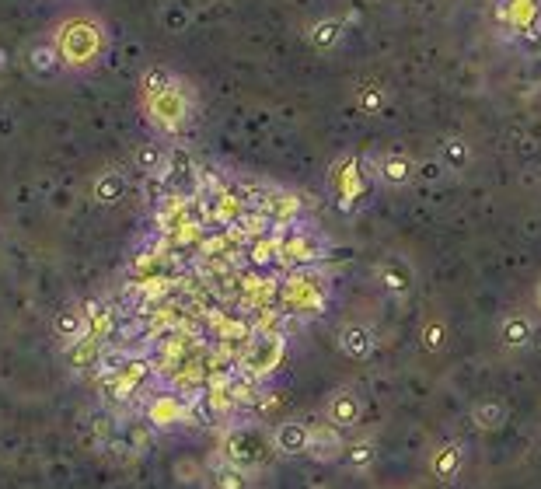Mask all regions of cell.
Returning <instances> with one entry per match:
<instances>
[{
	"label": "cell",
	"instance_id": "44dd1931",
	"mask_svg": "<svg viewBox=\"0 0 541 489\" xmlns=\"http://www.w3.org/2000/svg\"><path fill=\"white\" fill-rule=\"evenodd\" d=\"M377 462V441L374 434H360L353 441H346V451H343V469L353 472V476H363L370 472Z\"/></svg>",
	"mask_w": 541,
	"mask_h": 489
},
{
	"label": "cell",
	"instance_id": "9a60e30c",
	"mask_svg": "<svg viewBox=\"0 0 541 489\" xmlns=\"http://www.w3.org/2000/svg\"><path fill=\"white\" fill-rule=\"evenodd\" d=\"M343 39H346V18H339V14L318 18L304 28V42H308L315 53H332V49H339Z\"/></svg>",
	"mask_w": 541,
	"mask_h": 489
},
{
	"label": "cell",
	"instance_id": "4dcf8cb0",
	"mask_svg": "<svg viewBox=\"0 0 541 489\" xmlns=\"http://www.w3.org/2000/svg\"><path fill=\"white\" fill-rule=\"evenodd\" d=\"M535 304H538V311H541V280L535 283Z\"/></svg>",
	"mask_w": 541,
	"mask_h": 489
},
{
	"label": "cell",
	"instance_id": "8992f818",
	"mask_svg": "<svg viewBox=\"0 0 541 489\" xmlns=\"http://www.w3.org/2000/svg\"><path fill=\"white\" fill-rule=\"evenodd\" d=\"M496 339H500V346L507 353H528L531 346L538 343V322L531 311H507V315L500 318V325H496Z\"/></svg>",
	"mask_w": 541,
	"mask_h": 489
},
{
	"label": "cell",
	"instance_id": "9c48e42d",
	"mask_svg": "<svg viewBox=\"0 0 541 489\" xmlns=\"http://www.w3.org/2000/svg\"><path fill=\"white\" fill-rule=\"evenodd\" d=\"M336 350L353 364H363L377 353V332L367 322H343L336 329Z\"/></svg>",
	"mask_w": 541,
	"mask_h": 489
},
{
	"label": "cell",
	"instance_id": "7c38bea8",
	"mask_svg": "<svg viewBox=\"0 0 541 489\" xmlns=\"http://www.w3.org/2000/svg\"><path fill=\"white\" fill-rule=\"evenodd\" d=\"M416 175V161L405 151H384L374 158V179L384 189H405Z\"/></svg>",
	"mask_w": 541,
	"mask_h": 489
},
{
	"label": "cell",
	"instance_id": "e0dca14e",
	"mask_svg": "<svg viewBox=\"0 0 541 489\" xmlns=\"http://www.w3.org/2000/svg\"><path fill=\"white\" fill-rule=\"evenodd\" d=\"M206 486L210 489H255V476L241 465H234L231 458H213L206 469Z\"/></svg>",
	"mask_w": 541,
	"mask_h": 489
},
{
	"label": "cell",
	"instance_id": "f1b7e54d",
	"mask_svg": "<svg viewBox=\"0 0 541 489\" xmlns=\"http://www.w3.org/2000/svg\"><path fill=\"white\" fill-rule=\"evenodd\" d=\"M273 210L280 217H287V214H294V200H287L283 193H273Z\"/></svg>",
	"mask_w": 541,
	"mask_h": 489
},
{
	"label": "cell",
	"instance_id": "603a6c76",
	"mask_svg": "<svg viewBox=\"0 0 541 489\" xmlns=\"http://www.w3.org/2000/svg\"><path fill=\"white\" fill-rule=\"evenodd\" d=\"M147 423L151 427H172V423H179L185 420V402L179 399V395H172V392H161V395H154L151 399V406H147Z\"/></svg>",
	"mask_w": 541,
	"mask_h": 489
},
{
	"label": "cell",
	"instance_id": "7a4b0ae2",
	"mask_svg": "<svg viewBox=\"0 0 541 489\" xmlns=\"http://www.w3.org/2000/svg\"><path fill=\"white\" fill-rule=\"evenodd\" d=\"M49 39L60 49V60L70 74H88V70H95L112 46L109 28H105V21L95 18V14H67V18H60L53 25Z\"/></svg>",
	"mask_w": 541,
	"mask_h": 489
},
{
	"label": "cell",
	"instance_id": "6da1fadb",
	"mask_svg": "<svg viewBox=\"0 0 541 489\" xmlns=\"http://www.w3.org/2000/svg\"><path fill=\"white\" fill-rule=\"evenodd\" d=\"M140 102H144L147 123L158 133H182L192 116V91L165 63H151L140 74Z\"/></svg>",
	"mask_w": 541,
	"mask_h": 489
},
{
	"label": "cell",
	"instance_id": "484cf974",
	"mask_svg": "<svg viewBox=\"0 0 541 489\" xmlns=\"http://www.w3.org/2000/svg\"><path fill=\"white\" fill-rule=\"evenodd\" d=\"M384 105H388V91L381 84H367L357 91V109L363 116H377V112H384Z\"/></svg>",
	"mask_w": 541,
	"mask_h": 489
},
{
	"label": "cell",
	"instance_id": "d4e9b609",
	"mask_svg": "<svg viewBox=\"0 0 541 489\" xmlns=\"http://www.w3.org/2000/svg\"><path fill=\"white\" fill-rule=\"evenodd\" d=\"M419 346L426 353H440L447 346V322L440 315H430L423 322V332H419Z\"/></svg>",
	"mask_w": 541,
	"mask_h": 489
},
{
	"label": "cell",
	"instance_id": "3957f363",
	"mask_svg": "<svg viewBox=\"0 0 541 489\" xmlns=\"http://www.w3.org/2000/svg\"><path fill=\"white\" fill-rule=\"evenodd\" d=\"M21 70H25V77H32L39 84H53L56 77L67 74V67L60 60V49L53 46L49 35L25 42V49H21Z\"/></svg>",
	"mask_w": 541,
	"mask_h": 489
},
{
	"label": "cell",
	"instance_id": "5b68a950",
	"mask_svg": "<svg viewBox=\"0 0 541 489\" xmlns=\"http://www.w3.org/2000/svg\"><path fill=\"white\" fill-rule=\"evenodd\" d=\"M374 283L381 287L384 297L405 301V297L416 290V269H412V262L402 259V255H384L374 266Z\"/></svg>",
	"mask_w": 541,
	"mask_h": 489
},
{
	"label": "cell",
	"instance_id": "d6986e66",
	"mask_svg": "<svg viewBox=\"0 0 541 489\" xmlns=\"http://www.w3.org/2000/svg\"><path fill=\"white\" fill-rule=\"evenodd\" d=\"M468 420H472L475 430H482V434H496V430L507 427L510 409L503 399H479V402H472V409H468Z\"/></svg>",
	"mask_w": 541,
	"mask_h": 489
},
{
	"label": "cell",
	"instance_id": "83f0119b",
	"mask_svg": "<svg viewBox=\"0 0 541 489\" xmlns=\"http://www.w3.org/2000/svg\"><path fill=\"white\" fill-rule=\"evenodd\" d=\"M161 161V151L154 144H144V147H137V165L144 168V172H151L154 165Z\"/></svg>",
	"mask_w": 541,
	"mask_h": 489
},
{
	"label": "cell",
	"instance_id": "cb8c5ba5",
	"mask_svg": "<svg viewBox=\"0 0 541 489\" xmlns=\"http://www.w3.org/2000/svg\"><path fill=\"white\" fill-rule=\"evenodd\" d=\"M287 301L294 304V308H322L325 294H322V287H318L315 276L301 273V276H290V283H287Z\"/></svg>",
	"mask_w": 541,
	"mask_h": 489
},
{
	"label": "cell",
	"instance_id": "ba28073f",
	"mask_svg": "<svg viewBox=\"0 0 541 489\" xmlns=\"http://www.w3.org/2000/svg\"><path fill=\"white\" fill-rule=\"evenodd\" d=\"M266 451H273L269 437H262L259 430H252V427H241L227 437L224 458H231L234 465H241V469H248V472H259L262 465H266Z\"/></svg>",
	"mask_w": 541,
	"mask_h": 489
},
{
	"label": "cell",
	"instance_id": "4316f807",
	"mask_svg": "<svg viewBox=\"0 0 541 489\" xmlns=\"http://www.w3.org/2000/svg\"><path fill=\"white\" fill-rule=\"evenodd\" d=\"M185 28H189V11L172 4L165 11V32H185Z\"/></svg>",
	"mask_w": 541,
	"mask_h": 489
},
{
	"label": "cell",
	"instance_id": "7402d4cb",
	"mask_svg": "<svg viewBox=\"0 0 541 489\" xmlns=\"http://www.w3.org/2000/svg\"><path fill=\"white\" fill-rule=\"evenodd\" d=\"M500 21L514 32H531L541 21V0H507L500 4Z\"/></svg>",
	"mask_w": 541,
	"mask_h": 489
},
{
	"label": "cell",
	"instance_id": "ac0fdd59",
	"mask_svg": "<svg viewBox=\"0 0 541 489\" xmlns=\"http://www.w3.org/2000/svg\"><path fill=\"white\" fill-rule=\"evenodd\" d=\"M126 193H130V179H126V172H119V168H105V172H98L95 182H91V196H95V203H102V207L123 203Z\"/></svg>",
	"mask_w": 541,
	"mask_h": 489
},
{
	"label": "cell",
	"instance_id": "2e32d148",
	"mask_svg": "<svg viewBox=\"0 0 541 489\" xmlns=\"http://www.w3.org/2000/svg\"><path fill=\"white\" fill-rule=\"evenodd\" d=\"M437 161H440V168H444V172L465 175L468 168H472V161H475V151H472V144H468V137H461V133H447V137L440 140V147H437Z\"/></svg>",
	"mask_w": 541,
	"mask_h": 489
},
{
	"label": "cell",
	"instance_id": "f546056e",
	"mask_svg": "<svg viewBox=\"0 0 541 489\" xmlns=\"http://www.w3.org/2000/svg\"><path fill=\"white\" fill-rule=\"evenodd\" d=\"M4 70H7V49L0 46V74H4Z\"/></svg>",
	"mask_w": 541,
	"mask_h": 489
},
{
	"label": "cell",
	"instance_id": "8fae6325",
	"mask_svg": "<svg viewBox=\"0 0 541 489\" xmlns=\"http://www.w3.org/2000/svg\"><path fill=\"white\" fill-rule=\"evenodd\" d=\"M329 186L339 193L343 203H353L357 196L367 193V168L360 158H339L329 172Z\"/></svg>",
	"mask_w": 541,
	"mask_h": 489
},
{
	"label": "cell",
	"instance_id": "277c9868",
	"mask_svg": "<svg viewBox=\"0 0 541 489\" xmlns=\"http://www.w3.org/2000/svg\"><path fill=\"white\" fill-rule=\"evenodd\" d=\"M322 420L332 423L336 430H343V434L346 430H357L363 423V399L357 388H350V385L332 388V392L322 399Z\"/></svg>",
	"mask_w": 541,
	"mask_h": 489
},
{
	"label": "cell",
	"instance_id": "30bf717a",
	"mask_svg": "<svg viewBox=\"0 0 541 489\" xmlns=\"http://www.w3.org/2000/svg\"><path fill=\"white\" fill-rule=\"evenodd\" d=\"M269 444L280 458H304L311 451V427L304 420H280L269 430Z\"/></svg>",
	"mask_w": 541,
	"mask_h": 489
},
{
	"label": "cell",
	"instance_id": "ffe728a7",
	"mask_svg": "<svg viewBox=\"0 0 541 489\" xmlns=\"http://www.w3.org/2000/svg\"><path fill=\"white\" fill-rule=\"evenodd\" d=\"M56 339H60L63 346H77L84 343V339H91V311L88 308H70L63 311L60 318H56Z\"/></svg>",
	"mask_w": 541,
	"mask_h": 489
},
{
	"label": "cell",
	"instance_id": "52a82bcc",
	"mask_svg": "<svg viewBox=\"0 0 541 489\" xmlns=\"http://www.w3.org/2000/svg\"><path fill=\"white\" fill-rule=\"evenodd\" d=\"M468 465V451L461 441H451V437H444V441H437L430 448V455H426V469H430V476L437 479V483L451 486L461 479V472H465Z\"/></svg>",
	"mask_w": 541,
	"mask_h": 489
},
{
	"label": "cell",
	"instance_id": "1f68e13d",
	"mask_svg": "<svg viewBox=\"0 0 541 489\" xmlns=\"http://www.w3.org/2000/svg\"><path fill=\"white\" fill-rule=\"evenodd\" d=\"M412 489H419V486H412Z\"/></svg>",
	"mask_w": 541,
	"mask_h": 489
},
{
	"label": "cell",
	"instance_id": "5bb4252c",
	"mask_svg": "<svg viewBox=\"0 0 541 489\" xmlns=\"http://www.w3.org/2000/svg\"><path fill=\"white\" fill-rule=\"evenodd\" d=\"M343 451H346V434L336 430L332 423L322 420V427H311V451L308 455L315 458L318 465H336L343 462Z\"/></svg>",
	"mask_w": 541,
	"mask_h": 489
},
{
	"label": "cell",
	"instance_id": "4fadbf2b",
	"mask_svg": "<svg viewBox=\"0 0 541 489\" xmlns=\"http://www.w3.org/2000/svg\"><path fill=\"white\" fill-rule=\"evenodd\" d=\"M280 357H283V339L273 336V332H262V336H255V343L248 346L245 367L255 378H266V374L280 364Z\"/></svg>",
	"mask_w": 541,
	"mask_h": 489
}]
</instances>
